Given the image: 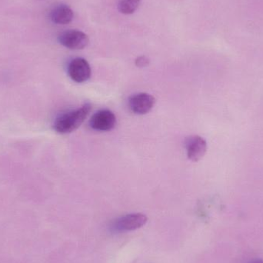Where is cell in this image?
I'll return each mask as SVG.
<instances>
[{
  "instance_id": "ba28073f",
  "label": "cell",
  "mask_w": 263,
  "mask_h": 263,
  "mask_svg": "<svg viewBox=\"0 0 263 263\" xmlns=\"http://www.w3.org/2000/svg\"><path fill=\"white\" fill-rule=\"evenodd\" d=\"M73 18V11L66 5H60L54 8L51 12V20L55 24H69Z\"/></svg>"
},
{
  "instance_id": "7a4b0ae2",
  "label": "cell",
  "mask_w": 263,
  "mask_h": 263,
  "mask_svg": "<svg viewBox=\"0 0 263 263\" xmlns=\"http://www.w3.org/2000/svg\"><path fill=\"white\" fill-rule=\"evenodd\" d=\"M60 44L72 50L84 49L89 44V37L82 31L72 29L62 32L58 38Z\"/></svg>"
},
{
  "instance_id": "6da1fadb",
  "label": "cell",
  "mask_w": 263,
  "mask_h": 263,
  "mask_svg": "<svg viewBox=\"0 0 263 263\" xmlns=\"http://www.w3.org/2000/svg\"><path fill=\"white\" fill-rule=\"evenodd\" d=\"M91 110L92 105L86 103L79 109L62 114L54 122V129L60 134H67L77 130L87 118Z\"/></svg>"
},
{
  "instance_id": "8fae6325",
  "label": "cell",
  "mask_w": 263,
  "mask_h": 263,
  "mask_svg": "<svg viewBox=\"0 0 263 263\" xmlns=\"http://www.w3.org/2000/svg\"><path fill=\"white\" fill-rule=\"evenodd\" d=\"M248 263H263V260L260 259H255L250 261Z\"/></svg>"
},
{
  "instance_id": "5b68a950",
  "label": "cell",
  "mask_w": 263,
  "mask_h": 263,
  "mask_svg": "<svg viewBox=\"0 0 263 263\" xmlns=\"http://www.w3.org/2000/svg\"><path fill=\"white\" fill-rule=\"evenodd\" d=\"M69 77L77 83H83L90 78L92 71L89 63L83 58L73 59L68 66Z\"/></svg>"
},
{
  "instance_id": "3957f363",
  "label": "cell",
  "mask_w": 263,
  "mask_h": 263,
  "mask_svg": "<svg viewBox=\"0 0 263 263\" xmlns=\"http://www.w3.org/2000/svg\"><path fill=\"white\" fill-rule=\"evenodd\" d=\"M147 222V217L142 213H132L117 219L112 225L114 231L128 232L140 229Z\"/></svg>"
},
{
  "instance_id": "277c9868",
  "label": "cell",
  "mask_w": 263,
  "mask_h": 263,
  "mask_svg": "<svg viewBox=\"0 0 263 263\" xmlns=\"http://www.w3.org/2000/svg\"><path fill=\"white\" fill-rule=\"evenodd\" d=\"M117 123V117L112 111L103 109L92 116L89 121V125L94 130L108 132L114 129Z\"/></svg>"
},
{
  "instance_id": "30bf717a",
  "label": "cell",
  "mask_w": 263,
  "mask_h": 263,
  "mask_svg": "<svg viewBox=\"0 0 263 263\" xmlns=\"http://www.w3.org/2000/svg\"><path fill=\"white\" fill-rule=\"evenodd\" d=\"M148 63H149V60L144 55L138 57L136 60V65L138 67H145L148 66Z\"/></svg>"
},
{
  "instance_id": "8992f818",
  "label": "cell",
  "mask_w": 263,
  "mask_h": 263,
  "mask_svg": "<svg viewBox=\"0 0 263 263\" xmlns=\"http://www.w3.org/2000/svg\"><path fill=\"white\" fill-rule=\"evenodd\" d=\"M156 103V99L148 93L141 92L129 98V107L136 115H145L153 109Z\"/></svg>"
},
{
  "instance_id": "52a82bcc",
  "label": "cell",
  "mask_w": 263,
  "mask_h": 263,
  "mask_svg": "<svg viewBox=\"0 0 263 263\" xmlns=\"http://www.w3.org/2000/svg\"><path fill=\"white\" fill-rule=\"evenodd\" d=\"M187 156L193 162L201 160L207 151V142L199 136L188 138L186 144Z\"/></svg>"
},
{
  "instance_id": "9c48e42d",
  "label": "cell",
  "mask_w": 263,
  "mask_h": 263,
  "mask_svg": "<svg viewBox=\"0 0 263 263\" xmlns=\"http://www.w3.org/2000/svg\"><path fill=\"white\" fill-rule=\"evenodd\" d=\"M142 0H120L118 9L121 13L130 15L134 13L140 6Z\"/></svg>"
}]
</instances>
